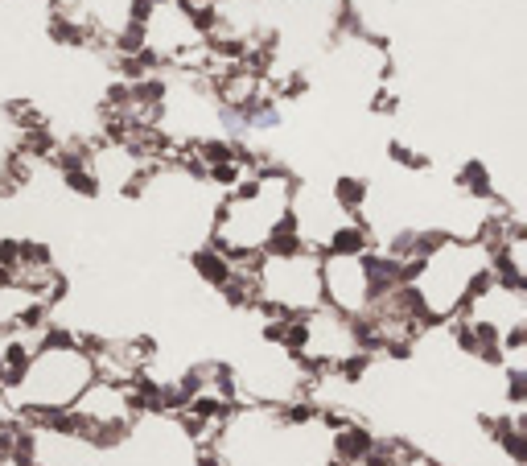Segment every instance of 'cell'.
<instances>
[{
  "label": "cell",
  "instance_id": "cell-1",
  "mask_svg": "<svg viewBox=\"0 0 527 466\" xmlns=\"http://www.w3.org/2000/svg\"><path fill=\"white\" fill-rule=\"evenodd\" d=\"M256 306H276L285 314H309L326 306L322 297V256L297 252V256H260L256 264Z\"/></svg>",
  "mask_w": 527,
  "mask_h": 466
},
{
  "label": "cell",
  "instance_id": "cell-2",
  "mask_svg": "<svg viewBox=\"0 0 527 466\" xmlns=\"http://www.w3.org/2000/svg\"><path fill=\"white\" fill-rule=\"evenodd\" d=\"M322 297L338 314H363L371 310V289L359 256H322Z\"/></svg>",
  "mask_w": 527,
  "mask_h": 466
},
{
  "label": "cell",
  "instance_id": "cell-3",
  "mask_svg": "<svg viewBox=\"0 0 527 466\" xmlns=\"http://www.w3.org/2000/svg\"><path fill=\"white\" fill-rule=\"evenodd\" d=\"M371 446H375L371 429L363 421H346V425L334 429V438H330V466H359Z\"/></svg>",
  "mask_w": 527,
  "mask_h": 466
},
{
  "label": "cell",
  "instance_id": "cell-4",
  "mask_svg": "<svg viewBox=\"0 0 527 466\" xmlns=\"http://www.w3.org/2000/svg\"><path fill=\"white\" fill-rule=\"evenodd\" d=\"M190 269L198 273V281H202V285L219 289V285L235 273V260H231L223 248H215V244H202V248H194V252H190Z\"/></svg>",
  "mask_w": 527,
  "mask_h": 466
},
{
  "label": "cell",
  "instance_id": "cell-5",
  "mask_svg": "<svg viewBox=\"0 0 527 466\" xmlns=\"http://www.w3.org/2000/svg\"><path fill=\"white\" fill-rule=\"evenodd\" d=\"M453 186H458L462 198H478V203H490V198H495V174H490V165L478 161V157H470L462 165L458 178H453Z\"/></svg>",
  "mask_w": 527,
  "mask_h": 466
},
{
  "label": "cell",
  "instance_id": "cell-6",
  "mask_svg": "<svg viewBox=\"0 0 527 466\" xmlns=\"http://www.w3.org/2000/svg\"><path fill=\"white\" fill-rule=\"evenodd\" d=\"M330 194H334V203H338L346 215H363L367 203H371V182L359 178V174H338L334 186H330Z\"/></svg>",
  "mask_w": 527,
  "mask_h": 466
},
{
  "label": "cell",
  "instance_id": "cell-7",
  "mask_svg": "<svg viewBox=\"0 0 527 466\" xmlns=\"http://www.w3.org/2000/svg\"><path fill=\"white\" fill-rule=\"evenodd\" d=\"M58 182L66 194H79V198H99V178L91 170V161H75V165H58Z\"/></svg>",
  "mask_w": 527,
  "mask_h": 466
},
{
  "label": "cell",
  "instance_id": "cell-8",
  "mask_svg": "<svg viewBox=\"0 0 527 466\" xmlns=\"http://www.w3.org/2000/svg\"><path fill=\"white\" fill-rule=\"evenodd\" d=\"M388 157L400 165V170H412V174H425L429 165H433L429 153H420V149H412V145H404V141H392V145H388Z\"/></svg>",
  "mask_w": 527,
  "mask_h": 466
}]
</instances>
